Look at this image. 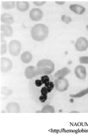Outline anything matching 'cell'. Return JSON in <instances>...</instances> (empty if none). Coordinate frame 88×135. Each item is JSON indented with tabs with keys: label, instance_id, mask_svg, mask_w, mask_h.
Here are the masks:
<instances>
[{
	"label": "cell",
	"instance_id": "14",
	"mask_svg": "<svg viewBox=\"0 0 88 135\" xmlns=\"http://www.w3.org/2000/svg\"><path fill=\"white\" fill-rule=\"evenodd\" d=\"M30 7L29 3L27 1H17L16 2L17 9L20 12L27 11L29 9Z\"/></svg>",
	"mask_w": 88,
	"mask_h": 135
},
{
	"label": "cell",
	"instance_id": "6",
	"mask_svg": "<svg viewBox=\"0 0 88 135\" xmlns=\"http://www.w3.org/2000/svg\"><path fill=\"white\" fill-rule=\"evenodd\" d=\"M75 47L78 52H84L88 49V41L84 37H80L76 42Z\"/></svg>",
	"mask_w": 88,
	"mask_h": 135
},
{
	"label": "cell",
	"instance_id": "30",
	"mask_svg": "<svg viewBox=\"0 0 88 135\" xmlns=\"http://www.w3.org/2000/svg\"><path fill=\"white\" fill-rule=\"evenodd\" d=\"M70 113H79V112H78L76 110H73V111H71Z\"/></svg>",
	"mask_w": 88,
	"mask_h": 135
},
{
	"label": "cell",
	"instance_id": "29",
	"mask_svg": "<svg viewBox=\"0 0 88 135\" xmlns=\"http://www.w3.org/2000/svg\"><path fill=\"white\" fill-rule=\"evenodd\" d=\"M55 3L56 4H57L58 5H63L65 3V2H64V1H56Z\"/></svg>",
	"mask_w": 88,
	"mask_h": 135
},
{
	"label": "cell",
	"instance_id": "15",
	"mask_svg": "<svg viewBox=\"0 0 88 135\" xmlns=\"http://www.w3.org/2000/svg\"><path fill=\"white\" fill-rule=\"evenodd\" d=\"M71 73V70L68 68H62V69L57 70L54 74V77L55 78H64L67 75Z\"/></svg>",
	"mask_w": 88,
	"mask_h": 135
},
{
	"label": "cell",
	"instance_id": "8",
	"mask_svg": "<svg viewBox=\"0 0 88 135\" xmlns=\"http://www.w3.org/2000/svg\"><path fill=\"white\" fill-rule=\"evenodd\" d=\"M74 73L76 76L79 79L85 80L86 78L87 70L85 67L83 65L76 66L74 70Z\"/></svg>",
	"mask_w": 88,
	"mask_h": 135
},
{
	"label": "cell",
	"instance_id": "5",
	"mask_svg": "<svg viewBox=\"0 0 88 135\" xmlns=\"http://www.w3.org/2000/svg\"><path fill=\"white\" fill-rule=\"evenodd\" d=\"M13 68V62L8 58L1 57L0 59V70L2 72L6 73Z\"/></svg>",
	"mask_w": 88,
	"mask_h": 135
},
{
	"label": "cell",
	"instance_id": "32",
	"mask_svg": "<svg viewBox=\"0 0 88 135\" xmlns=\"http://www.w3.org/2000/svg\"><path fill=\"white\" fill-rule=\"evenodd\" d=\"M86 29H87V31L88 32V24L86 26Z\"/></svg>",
	"mask_w": 88,
	"mask_h": 135
},
{
	"label": "cell",
	"instance_id": "4",
	"mask_svg": "<svg viewBox=\"0 0 88 135\" xmlns=\"http://www.w3.org/2000/svg\"><path fill=\"white\" fill-rule=\"evenodd\" d=\"M54 83L55 89L60 92L66 91L69 86L68 80L65 77L56 78Z\"/></svg>",
	"mask_w": 88,
	"mask_h": 135
},
{
	"label": "cell",
	"instance_id": "27",
	"mask_svg": "<svg viewBox=\"0 0 88 135\" xmlns=\"http://www.w3.org/2000/svg\"><path fill=\"white\" fill-rule=\"evenodd\" d=\"M45 3H46L45 1H41L33 2V4L37 6H40L43 5Z\"/></svg>",
	"mask_w": 88,
	"mask_h": 135
},
{
	"label": "cell",
	"instance_id": "22",
	"mask_svg": "<svg viewBox=\"0 0 88 135\" xmlns=\"http://www.w3.org/2000/svg\"><path fill=\"white\" fill-rule=\"evenodd\" d=\"M79 62L83 64H88V56H81L79 59Z\"/></svg>",
	"mask_w": 88,
	"mask_h": 135
},
{
	"label": "cell",
	"instance_id": "21",
	"mask_svg": "<svg viewBox=\"0 0 88 135\" xmlns=\"http://www.w3.org/2000/svg\"><path fill=\"white\" fill-rule=\"evenodd\" d=\"M61 20H62L63 22H64V23H65L66 24H69L72 21V18L71 17H69V16H68L66 15H62Z\"/></svg>",
	"mask_w": 88,
	"mask_h": 135
},
{
	"label": "cell",
	"instance_id": "20",
	"mask_svg": "<svg viewBox=\"0 0 88 135\" xmlns=\"http://www.w3.org/2000/svg\"><path fill=\"white\" fill-rule=\"evenodd\" d=\"M41 113H54L55 108L51 105H45L41 110Z\"/></svg>",
	"mask_w": 88,
	"mask_h": 135
},
{
	"label": "cell",
	"instance_id": "31",
	"mask_svg": "<svg viewBox=\"0 0 88 135\" xmlns=\"http://www.w3.org/2000/svg\"><path fill=\"white\" fill-rule=\"evenodd\" d=\"M36 113H41V111H37V112H36Z\"/></svg>",
	"mask_w": 88,
	"mask_h": 135
},
{
	"label": "cell",
	"instance_id": "10",
	"mask_svg": "<svg viewBox=\"0 0 88 135\" xmlns=\"http://www.w3.org/2000/svg\"><path fill=\"white\" fill-rule=\"evenodd\" d=\"M1 35L4 37H10L13 34V28L8 25H1L0 27Z\"/></svg>",
	"mask_w": 88,
	"mask_h": 135
},
{
	"label": "cell",
	"instance_id": "18",
	"mask_svg": "<svg viewBox=\"0 0 88 135\" xmlns=\"http://www.w3.org/2000/svg\"><path fill=\"white\" fill-rule=\"evenodd\" d=\"M2 5L5 9H10L15 7L16 3L15 1H3Z\"/></svg>",
	"mask_w": 88,
	"mask_h": 135
},
{
	"label": "cell",
	"instance_id": "16",
	"mask_svg": "<svg viewBox=\"0 0 88 135\" xmlns=\"http://www.w3.org/2000/svg\"><path fill=\"white\" fill-rule=\"evenodd\" d=\"M32 59L33 56L32 54L28 51L24 52L20 55L21 61L24 64H28L30 63L32 60Z\"/></svg>",
	"mask_w": 88,
	"mask_h": 135
},
{
	"label": "cell",
	"instance_id": "7",
	"mask_svg": "<svg viewBox=\"0 0 88 135\" xmlns=\"http://www.w3.org/2000/svg\"><path fill=\"white\" fill-rule=\"evenodd\" d=\"M43 16V12L38 8H32L29 12V17L31 20L38 22L40 21Z\"/></svg>",
	"mask_w": 88,
	"mask_h": 135
},
{
	"label": "cell",
	"instance_id": "24",
	"mask_svg": "<svg viewBox=\"0 0 88 135\" xmlns=\"http://www.w3.org/2000/svg\"><path fill=\"white\" fill-rule=\"evenodd\" d=\"M41 81L42 82V83L43 84H45L48 83V82L50 81V78L47 75H44V76H42L41 78Z\"/></svg>",
	"mask_w": 88,
	"mask_h": 135
},
{
	"label": "cell",
	"instance_id": "19",
	"mask_svg": "<svg viewBox=\"0 0 88 135\" xmlns=\"http://www.w3.org/2000/svg\"><path fill=\"white\" fill-rule=\"evenodd\" d=\"M88 94V87L80 91L79 93H77L76 94H71L69 95V96L72 98H81L85 96H86V95Z\"/></svg>",
	"mask_w": 88,
	"mask_h": 135
},
{
	"label": "cell",
	"instance_id": "12",
	"mask_svg": "<svg viewBox=\"0 0 88 135\" xmlns=\"http://www.w3.org/2000/svg\"><path fill=\"white\" fill-rule=\"evenodd\" d=\"M1 21L5 25H10L14 23V20L10 14L5 13L1 15Z\"/></svg>",
	"mask_w": 88,
	"mask_h": 135
},
{
	"label": "cell",
	"instance_id": "23",
	"mask_svg": "<svg viewBox=\"0 0 88 135\" xmlns=\"http://www.w3.org/2000/svg\"><path fill=\"white\" fill-rule=\"evenodd\" d=\"M45 86L51 92L54 88V83L53 81H49L48 83L44 84Z\"/></svg>",
	"mask_w": 88,
	"mask_h": 135
},
{
	"label": "cell",
	"instance_id": "28",
	"mask_svg": "<svg viewBox=\"0 0 88 135\" xmlns=\"http://www.w3.org/2000/svg\"><path fill=\"white\" fill-rule=\"evenodd\" d=\"M43 84L42 83V82L41 81V79L39 80V79H37L35 80V85L37 87H41Z\"/></svg>",
	"mask_w": 88,
	"mask_h": 135
},
{
	"label": "cell",
	"instance_id": "3",
	"mask_svg": "<svg viewBox=\"0 0 88 135\" xmlns=\"http://www.w3.org/2000/svg\"><path fill=\"white\" fill-rule=\"evenodd\" d=\"M8 48L9 53L10 55L17 56L20 53L21 45L20 42L18 40H11L9 43Z\"/></svg>",
	"mask_w": 88,
	"mask_h": 135
},
{
	"label": "cell",
	"instance_id": "26",
	"mask_svg": "<svg viewBox=\"0 0 88 135\" xmlns=\"http://www.w3.org/2000/svg\"><path fill=\"white\" fill-rule=\"evenodd\" d=\"M50 93H51V91L45 86L41 88V94L48 95V94H49Z\"/></svg>",
	"mask_w": 88,
	"mask_h": 135
},
{
	"label": "cell",
	"instance_id": "25",
	"mask_svg": "<svg viewBox=\"0 0 88 135\" xmlns=\"http://www.w3.org/2000/svg\"><path fill=\"white\" fill-rule=\"evenodd\" d=\"M47 99H48V95H45V94H41L39 97V100L41 103H44L46 101Z\"/></svg>",
	"mask_w": 88,
	"mask_h": 135
},
{
	"label": "cell",
	"instance_id": "1",
	"mask_svg": "<svg viewBox=\"0 0 88 135\" xmlns=\"http://www.w3.org/2000/svg\"><path fill=\"white\" fill-rule=\"evenodd\" d=\"M49 33L48 27L43 24H36L31 31V36L32 39L37 42L44 41L48 37Z\"/></svg>",
	"mask_w": 88,
	"mask_h": 135
},
{
	"label": "cell",
	"instance_id": "17",
	"mask_svg": "<svg viewBox=\"0 0 88 135\" xmlns=\"http://www.w3.org/2000/svg\"><path fill=\"white\" fill-rule=\"evenodd\" d=\"M7 52V43L4 38V36L1 35V47L0 53L1 55L6 54Z\"/></svg>",
	"mask_w": 88,
	"mask_h": 135
},
{
	"label": "cell",
	"instance_id": "11",
	"mask_svg": "<svg viewBox=\"0 0 88 135\" xmlns=\"http://www.w3.org/2000/svg\"><path fill=\"white\" fill-rule=\"evenodd\" d=\"M25 77L28 79H31L38 76L36 68L33 66H29L25 69Z\"/></svg>",
	"mask_w": 88,
	"mask_h": 135
},
{
	"label": "cell",
	"instance_id": "9",
	"mask_svg": "<svg viewBox=\"0 0 88 135\" xmlns=\"http://www.w3.org/2000/svg\"><path fill=\"white\" fill-rule=\"evenodd\" d=\"M6 109L8 113H19L20 112V107L19 104L16 102L8 103L6 105Z\"/></svg>",
	"mask_w": 88,
	"mask_h": 135
},
{
	"label": "cell",
	"instance_id": "2",
	"mask_svg": "<svg viewBox=\"0 0 88 135\" xmlns=\"http://www.w3.org/2000/svg\"><path fill=\"white\" fill-rule=\"evenodd\" d=\"M55 69V64L50 60L43 59L39 61L37 65L36 70L38 75H49Z\"/></svg>",
	"mask_w": 88,
	"mask_h": 135
},
{
	"label": "cell",
	"instance_id": "13",
	"mask_svg": "<svg viewBox=\"0 0 88 135\" xmlns=\"http://www.w3.org/2000/svg\"><path fill=\"white\" fill-rule=\"evenodd\" d=\"M69 9L78 15H83L86 11V8L79 4H72L69 6Z\"/></svg>",
	"mask_w": 88,
	"mask_h": 135
}]
</instances>
